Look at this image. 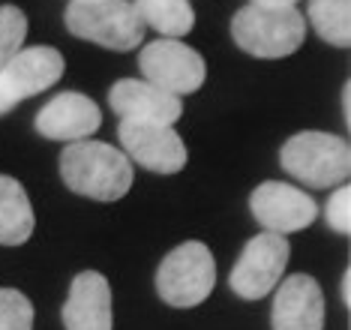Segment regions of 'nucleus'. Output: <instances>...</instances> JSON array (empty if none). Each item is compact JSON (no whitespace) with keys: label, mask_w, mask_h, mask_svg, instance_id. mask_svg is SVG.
<instances>
[{"label":"nucleus","mask_w":351,"mask_h":330,"mask_svg":"<svg viewBox=\"0 0 351 330\" xmlns=\"http://www.w3.org/2000/svg\"><path fill=\"white\" fill-rule=\"evenodd\" d=\"M111 285L97 270L78 273L69 285L63 303V327L66 330H111Z\"/></svg>","instance_id":"4468645a"},{"label":"nucleus","mask_w":351,"mask_h":330,"mask_svg":"<svg viewBox=\"0 0 351 330\" xmlns=\"http://www.w3.org/2000/svg\"><path fill=\"white\" fill-rule=\"evenodd\" d=\"M0 330H34V303L19 288H0Z\"/></svg>","instance_id":"6ab92c4d"},{"label":"nucleus","mask_w":351,"mask_h":330,"mask_svg":"<svg viewBox=\"0 0 351 330\" xmlns=\"http://www.w3.org/2000/svg\"><path fill=\"white\" fill-rule=\"evenodd\" d=\"M309 24L327 45H351V0H309Z\"/></svg>","instance_id":"f3484780"},{"label":"nucleus","mask_w":351,"mask_h":330,"mask_svg":"<svg viewBox=\"0 0 351 330\" xmlns=\"http://www.w3.org/2000/svg\"><path fill=\"white\" fill-rule=\"evenodd\" d=\"M69 3H87V0H69Z\"/></svg>","instance_id":"5701e85b"},{"label":"nucleus","mask_w":351,"mask_h":330,"mask_svg":"<svg viewBox=\"0 0 351 330\" xmlns=\"http://www.w3.org/2000/svg\"><path fill=\"white\" fill-rule=\"evenodd\" d=\"M306 15L298 6L289 10H261V6H243L231 19V39L252 58H289L306 39Z\"/></svg>","instance_id":"f03ea898"},{"label":"nucleus","mask_w":351,"mask_h":330,"mask_svg":"<svg viewBox=\"0 0 351 330\" xmlns=\"http://www.w3.org/2000/svg\"><path fill=\"white\" fill-rule=\"evenodd\" d=\"M60 177L73 192L93 201H117L132 189L135 172L123 150L106 141H73L60 154Z\"/></svg>","instance_id":"f257e3e1"},{"label":"nucleus","mask_w":351,"mask_h":330,"mask_svg":"<svg viewBox=\"0 0 351 330\" xmlns=\"http://www.w3.org/2000/svg\"><path fill=\"white\" fill-rule=\"evenodd\" d=\"M274 330H322L324 327V294L322 285L306 273L285 276L276 285L274 309H270Z\"/></svg>","instance_id":"f8f14e48"},{"label":"nucleus","mask_w":351,"mask_h":330,"mask_svg":"<svg viewBox=\"0 0 351 330\" xmlns=\"http://www.w3.org/2000/svg\"><path fill=\"white\" fill-rule=\"evenodd\" d=\"M66 60L51 45L21 48L12 60L0 67V115L12 111L21 99L49 91L63 78Z\"/></svg>","instance_id":"6e6552de"},{"label":"nucleus","mask_w":351,"mask_h":330,"mask_svg":"<svg viewBox=\"0 0 351 330\" xmlns=\"http://www.w3.org/2000/svg\"><path fill=\"white\" fill-rule=\"evenodd\" d=\"M289 255H291V246L282 235L261 231V235L250 237L241 259L231 268V276H228L231 292L237 297H243V300H261V297H267L282 283Z\"/></svg>","instance_id":"423d86ee"},{"label":"nucleus","mask_w":351,"mask_h":330,"mask_svg":"<svg viewBox=\"0 0 351 330\" xmlns=\"http://www.w3.org/2000/svg\"><path fill=\"white\" fill-rule=\"evenodd\" d=\"M252 6H261V10H289L298 0H250Z\"/></svg>","instance_id":"412c9836"},{"label":"nucleus","mask_w":351,"mask_h":330,"mask_svg":"<svg viewBox=\"0 0 351 330\" xmlns=\"http://www.w3.org/2000/svg\"><path fill=\"white\" fill-rule=\"evenodd\" d=\"M138 19L145 21V27L162 34L165 39H180L193 30L195 12L189 6V0H132Z\"/></svg>","instance_id":"dca6fc26"},{"label":"nucleus","mask_w":351,"mask_h":330,"mask_svg":"<svg viewBox=\"0 0 351 330\" xmlns=\"http://www.w3.org/2000/svg\"><path fill=\"white\" fill-rule=\"evenodd\" d=\"M25 36H27V15L12 3L0 6V67L25 48Z\"/></svg>","instance_id":"a211bd4d"},{"label":"nucleus","mask_w":351,"mask_h":330,"mask_svg":"<svg viewBox=\"0 0 351 330\" xmlns=\"http://www.w3.org/2000/svg\"><path fill=\"white\" fill-rule=\"evenodd\" d=\"M342 300H346V307H351V270L342 273Z\"/></svg>","instance_id":"4be33fe9"},{"label":"nucleus","mask_w":351,"mask_h":330,"mask_svg":"<svg viewBox=\"0 0 351 330\" xmlns=\"http://www.w3.org/2000/svg\"><path fill=\"white\" fill-rule=\"evenodd\" d=\"M250 211L255 216V222L265 231L274 235H291V231H303L315 222L318 204L309 192H303L300 187L291 183H279V180H265L261 187L252 189L250 196Z\"/></svg>","instance_id":"9d476101"},{"label":"nucleus","mask_w":351,"mask_h":330,"mask_svg":"<svg viewBox=\"0 0 351 330\" xmlns=\"http://www.w3.org/2000/svg\"><path fill=\"white\" fill-rule=\"evenodd\" d=\"M324 220L333 231L339 235H351V189L342 183V187L327 198V207H324Z\"/></svg>","instance_id":"aec40b11"},{"label":"nucleus","mask_w":351,"mask_h":330,"mask_svg":"<svg viewBox=\"0 0 351 330\" xmlns=\"http://www.w3.org/2000/svg\"><path fill=\"white\" fill-rule=\"evenodd\" d=\"M102 126V111L90 96L78 91H63L51 96L34 117V130L51 141H84Z\"/></svg>","instance_id":"9b49d317"},{"label":"nucleus","mask_w":351,"mask_h":330,"mask_svg":"<svg viewBox=\"0 0 351 330\" xmlns=\"http://www.w3.org/2000/svg\"><path fill=\"white\" fill-rule=\"evenodd\" d=\"M117 139L123 144V154L130 163H138L156 174H178L186 165V144L171 126L145 123V120H121Z\"/></svg>","instance_id":"1a4fd4ad"},{"label":"nucleus","mask_w":351,"mask_h":330,"mask_svg":"<svg viewBox=\"0 0 351 330\" xmlns=\"http://www.w3.org/2000/svg\"><path fill=\"white\" fill-rule=\"evenodd\" d=\"M213 285H217V261L202 240H186L171 249L156 270V294L178 309H193L204 303Z\"/></svg>","instance_id":"39448f33"},{"label":"nucleus","mask_w":351,"mask_h":330,"mask_svg":"<svg viewBox=\"0 0 351 330\" xmlns=\"http://www.w3.org/2000/svg\"><path fill=\"white\" fill-rule=\"evenodd\" d=\"M34 207L15 177L0 174V246H21L34 235Z\"/></svg>","instance_id":"2eb2a0df"},{"label":"nucleus","mask_w":351,"mask_h":330,"mask_svg":"<svg viewBox=\"0 0 351 330\" xmlns=\"http://www.w3.org/2000/svg\"><path fill=\"white\" fill-rule=\"evenodd\" d=\"M279 163L294 180L313 189H330L346 183L351 174V148L342 135L298 132L279 150Z\"/></svg>","instance_id":"7ed1b4c3"},{"label":"nucleus","mask_w":351,"mask_h":330,"mask_svg":"<svg viewBox=\"0 0 351 330\" xmlns=\"http://www.w3.org/2000/svg\"><path fill=\"white\" fill-rule=\"evenodd\" d=\"M108 106L121 120H145V123L174 126L183 115L180 96H171L141 78H121L111 84Z\"/></svg>","instance_id":"ddd939ff"},{"label":"nucleus","mask_w":351,"mask_h":330,"mask_svg":"<svg viewBox=\"0 0 351 330\" xmlns=\"http://www.w3.org/2000/svg\"><path fill=\"white\" fill-rule=\"evenodd\" d=\"M63 21L73 36L111 48V51H132L145 39V21L138 19L132 0L69 3L63 12Z\"/></svg>","instance_id":"20e7f679"},{"label":"nucleus","mask_w":351,"mask_h":330,"mask_svg":"<svg viewBox=\"0 0 351 330\" xmlns=\"http://www.w3.org/2000/svg\"><path fill=\"white\" fill-rule=\"evenodd\" d=\"M138 67L147 84L171 96L195 93L207 75L204 58L180 39H154V43H147L141 48Z\"/></svg>","instance_id":"0eeeda50"}]
</instances>
